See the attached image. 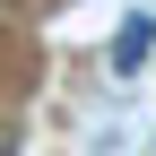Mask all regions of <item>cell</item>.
Returning a JSON list of instances; mask_svg holds the SVG:
<instances>
[{
  "label": "cell",
  "mask_w": 156,
  "mask_h": 156,
  "mask_svg": "<svg viewBox=\"0 0 156 156\" xmlns=\"http://www.w3.org/2000/svg\"><path fill=\"white\" fill-rule=\"evenodd\" d=\"M147 52H156V17H122V35H113V69L139 78V69H147Z\"/></svg>",
  "instance_id": "6da1fadb"
},
{
  "label": "cell",
  "mask_w": 156,
  "mask_h": 156,
  "mask_svg": "<svg viewBox=\"0 0 156 156\" xmlns=\"http://www.w3.org/2000/svg\"><path fill=\"white\" fill-rule=\"evenodd\" d=\"M147 156H156V147H147Z\"/></svg>",
  "instance_id": "7a4b0ae2"
}]
</instances>
